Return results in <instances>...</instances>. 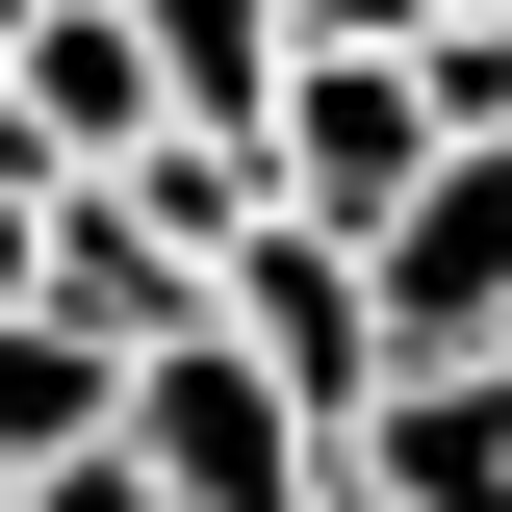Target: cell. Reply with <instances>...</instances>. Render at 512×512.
I'll return each instance as SVG.
<instances>
[{"instance_id":"cell-1","label":"cell","mask_w":512,"mask_h":512,"mask_svg":"<svg viewBox=\"0 0 512 512\" xmlns=\"http://www.w3.org/2000/svg\"><path fill=\"white\" fill-rule=\"evenodd\" d=\"M436 180V128H410V77L384 52H282L256 77V231H308V256H384V205Z\"/></svg>"},{"instance_id":"cell-2","label":"cell","mask_w":512,"mask_h":512,"mask_svg":"<svg viewBox=\"0 0 512 512\" xmlns=\"http://www.w3.org/2000/svg\"><path fill=\"white\" fill-rule=\"evenodd\" d=\"M128 487L154 512H333V436L231 359V333H180V359H128Z\"/></svg>"},{"instance_id":"cell-3","label":"cell","mask_w":512,"mask_h":512,"mask_svg":"<svg viewBox=\"0 0 512 512\" xmlns=\"http://www.w3.org/2000/svg\"><path fill=\"white\" fill-rule=\"evenodd\" d=\"M205 333H231L308 436H359V410H384V308H359V256H308V231H231V256H205Z\"/></svg>"},{"instance_id":"cell-4","label":"cell","mask_w":512,"mask_h":512,"mask_svg":"<svg viewBox=\"0 0 512 512\" xmlns=\"http://www.w3.org/2000/svg\"><path fill=\"white\" fill-rule=\"evenodd\" d=\"M359 308H384V359H512V154H436L384 205Z\"/></svg>"},{"instance_id":"cell-5","label":"cell","mask_w":512,"mask_h":512,"mask_svg":"<svg viewBox=\"0 0 512 512\" xmlns=\"http://www.w3.org/2000/svg\"><path fill=\"white\" fill-rule=\"evenodd\" d=\"M333 512H512V384L487 359H384V410L333 436Z\"/></svg>"},{"instance_id":"cell-6","label":"cell","mask_w":512,"mask_h":512,"mask_svg":"<svg viewBox=\"0 0 512 512\" xmlns=\"http://www.w3.org/2000/svg\"><path fill=\"white\" fill-rule=\"evenodd\" d=\"M128 436V359H77L52 308H0V487H52V461Z\"/></svg>"},{"instance_id":"cell-7","label":"cell","mask_w":512,"mask_h":512,"mask_svg":"<svg viewBox=\"0 0 512 512\" xmlns=\"http://www.w3.org/2000/svg\"><path fill=\"white\" fill-rule=\"evenodd\" d=\"M128 52H154V103L180 128H256V77H282V0H103Z\"/></svg>"},{"instance_id":"cell-8","label":"cell","mask_w":512,"mask_h":512,"mask_svg":"<svg viewBox=\"0 0 512 512\" xmlns=\"http://www.w3.org/2000/svg\"><path fill=\"white\" fill-rule=\"evenodd\" d=\"M103 205H128V231H154V256L205 282V256L256 231V128H154V154H103Z\"/></svg>"},{"instance_id":"cell-9","label":"cell","mask_w":512,"mask_h":512,"mask_svg":"<svg viewBox=\"0 0 512 512\" xmlns=\"http://www.w3.org/2000/svg\"><path fill=\"white\" fill-rule=\"evenodd\" d=\"M26 256H52V205H0V308H26Z\"/></svg>"},{"instance_id":"cell-10","label":"cell","mask_w":512,"mask_h":512,"mask_svg":"<svg viewBox=\"0 0 512 512\" xmlns=\"http://www.w3.org/2000/svg\"><path fill=\"white\" fill-rule=\"evenodd\" d=\"M26 26H52V0H0V52H26Z\"/></svg>"}]
</instances>
